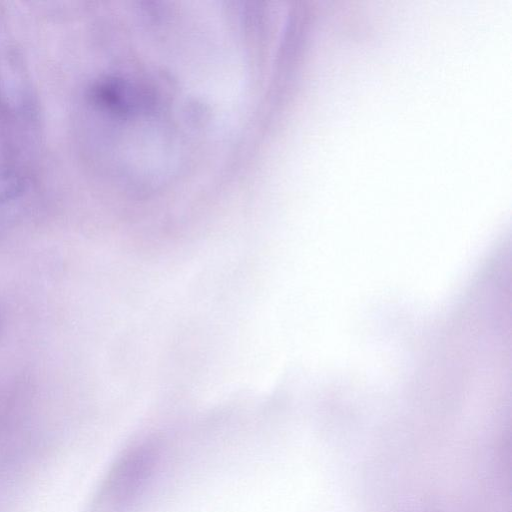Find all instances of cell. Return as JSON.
I'll use <instances>...</instances> for the list:
<instances>
[{"label": "cell", "instance_id": "cell-1", "mask_svg": "<svg viewBox=\"0 0 512 512\" xmlns=\"http://www.w3.org/2000/svg\"><path fill=\"white\" fill-rule=\"evenodd\" d=\"M159 459L154 442L129 449L116 463L106 486L109 501L117 508L129 507L150 480Z\"/></svg>", "mask_w": 512, "mask_h": 512}, {"label": "cell", "instance_id": "cell-2", "mask_svg": "<svg viewBox=\"0 0 512 512\" xmlns=\"http://www.w3.org/2000/svg\"><path fill=\"white\" fill-rule=\"evenodd\" d=\"M3 106H4V99H3L2 89L0 86V108H2Z\"/></svg>", "mask_w": 512, "mask_h": 512}]
</instances>
